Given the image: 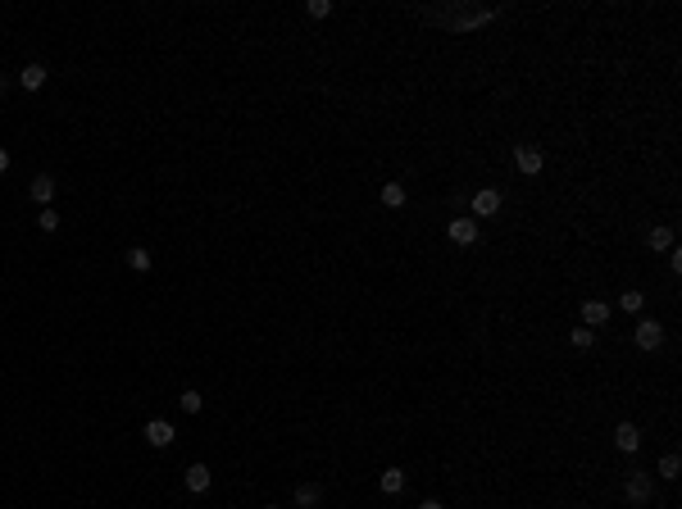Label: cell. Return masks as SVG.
Instances as JSON below:
<instances>
[{"mask_svg":"<svg viewBox=\"0 0 682 509\" xmlns=\"http://www.w3.org/2000/svg\"><path fill=\"white\" fill-rule=\"evenodd\" d=\"M418 19L437 23L441 32H473V28L496 19V9L491 5H473V0H451V5H423Z\"/></svg>","mask_w":682,"mask_h":509,"instance_id":"1","label":"cell"},{"mask_svg":"<svg viewBox=\"0 0 682 509\" xmlns=\"http://www.w3.org/2000/svg\"><path fill=\"white\" fill-rule=\"evenodd\" d=\"M173 437H178V432H173V423H164V418H151V423H146V445H155V450L173 445Z\"/></svg>","mask_w":682,"mask_h":509,"instance_id":"2","label":"cell"},{"mask_svg":"<svg viewBox=\"0 0 682 509\" xmlns=\"http://www.w3.org/2000/svg\"><path fill=\"white\" fill-rule=\"evenodd\" d=\"M623 495H628L632 505H646V500H651V473H628Z\"/></svg>","mask_w":682,"mask_h":509,"instance_id":"3","label":"cell"},{"mask_svg":"<svg viewBox=\"0 0 682 509\" xmlns=\"http://www.w3.org/2000/svg\"><path fill=\"white\" fill-rule=\"evenodd\" d=\"M660 341H664V328H660L655 318H641V323H637V346H641V351H655Z\"/></svg>","mask_w":682,"mask_h":509,"instance_id":"4","label":"cell"},{"mask_svg":"<svg viewBox=\"0 0 682 509\" xmlns=\"http://www.w3.org/2000/svg\"><path fill=\"white\" fill-rule=\"evenodd\" d=\"M451 241L455 246H473L478 241V223L473 218H451Z\"/></svg>","mask_w":682,"mask_h":509,"instance_id":"5","label":"cell"},{"mask_svg":"<svg viewBox=\"0 0 682 509\" xmlns=\"http://www.w3.org/2000/svg\"><path fill=\"white\" fill-rule=\"evenodd\" d=\"M514 164H518V173H541L546 159H541L537 146H518V151H514Z\"/></svg>","mask_w":682,"mask_h":509,"instance_id":"6","label":"cell"},{"mask_svg":"<svg viewBox=\"0 0 682 509\" xmlns=\"http://www.w3.org/2000/svg\"><path fill=\"white\" fill-rule=\"evenodd\" d=\"M496 209H501V191H491V187H482V191H473V214H482V218H491Z\"/></svg>","mask_w":682,"mask_h":509,"instance_id":"7","label":"cell"},{"mask_svg":"<svg viewBox=\"0 0 682 509\" xmlns=\"http://www.w3.org/2000/svg\"><path fill=\"white\" fill-rule=\"evenodd\" d=\"M182 482H187V491L201 495V491H209V482H214V478H209V468H205V464H191L187 473H182Z\"/></svg>","mask_w":682,"mask_h":509,"instance_id":"8","label":"cell"},{"mask_svg":"<svg viewBox=\"0 0 682 509\" xmlns=\"http://www.w3.org/2000/svg\"><path fill=\"white\" fill-rule=\"evenodd\" d=\"M605 318H610V305L605 301H582V323H587V328H601Z\"/></svg>","mask_w":682,"mask_h":509,"instance_id":"9","label":"cell"},{"mask_svg":"<svg viewBox=\"0 0 682 509\" xmlns=\"http://www.w3.org/2000/svg\"><path fill=\"white\" fill-rule=\"evenodd\" d=\"M614 445H618V450H628V455H632V450H637V445H641V432L632 428V423H618V428H614Z\"/></svg>","mask_w":682,"mask_h":509,"instance_id":"10","label":"cell"},{"mask_svg":"<svg viewBox=\"0 0 682 509\" xmlns=\"http://www.w3.org/2000/svg\"><path fill=\"white\" fill-rule=\"evenodd\" d=\"M324 500V487L319 482H305V487H296V509H314Z\"/></svg>","mask_w":682,"mask_h":509,"instance_id":"11","label":"cell"},{"mask_svg":"<svg viewBox=\"0 0 682 509\" xmlns=\"http://www.w3.org/2000/svg\"><path fill=\"white\" fill-rule=\"evenodd\" d=\"M28 196H32L36 205H51V196H55V178H46V173H41V178H36L32 187H28Z\"/></svg>","mask_w":682,"mask_h":509,"instance_id":"12","label":"cell"},{"mask_svg":"<svg viewBox=\"0 0 682 509\" xmlns=\"http://www.w3.org/2000/svg\"><path fill=\"white\" fill-rule=\"evenodd\" d=\"M19 82L28 86V91H41V86H46V69H41V64H28V69L19 73Z\"/></svg>","mask_w":682,"mask_h":509,"instance_id":"13","label":"cell"},{"mask_svg":"<svg viewBox=\"0 0 682 509\" xmlns=\"http://www.w3.org/2000/svg\"><path fill=\"white\" fill-rule=\"evenodd\" d=\"M378 487L387 491V495H396V491H405V473H401V468H387V473L378 478Z\"/></svg>","mask_w":682,"mask_h":509,"instance_id":"14","label":"cell"},{"mask_svg":"<svg viewBox=\"0 0 682 509\" xmlns=\"http://www.w3.org/2000/svg\"><path fill=\"white\" fill-rule=\"evenodd\" d=\"M646 241H651V251H673V232L668 228H651Z\"/></svg>","mask_w":682,"mask_h":509,"instance_id":"15","label":"cell"},{"mask_svg":"<svg viewBox=\"0 0 682 509\" xmlns=\"http://www.w3.org/2000/svg\"><path fill=\"white\" fill-rule=\"evenodd\" d=\"M382 205H391V209L405 205V187H401V182H387V187H382Z\"/></svg>","mask_w":682,"mask_h":509,"instance_id":"16","label":"cell"},{"mask_svg":"<svg viewBox=\"0 0 682 509\" xmlns=\"http://www.w3.org/2000/svg\"><path fill=\"white\" fill-rule=\"evenodd\" d=\"M568 341H573L578 351H591V346H596V332H591V328H573V332H568Z\"/></svg>","mask_w":682,"mask_h":509,"instance_id":"17","label":"cell"},{"mask_svg":"<svg viewBox=\"0 0 682 509\" xmlns=\"http://www.w3.org/2000/svg\"><path fill=\"white\" fill-rule=\"evenodd\" d=\"M128 264H132L136 273H146V268H151V251H146V246H132V251H128Z\"/></svg>","mask_w":682,"mask_h":509,"instance_id":"18","label":"cell"},{"mask_svg":"<svg viewBox=\"0 0 682 509\" xmlns=\"http://www.w3.org/2000/svg\"><path fill=\"white\" fill-rule=\"evenodd\" d=\"M178 405H182V414H201V405H205V400H201V391H182V400H178Z\"/></svg>","mask_w":682,"mask_h":509,"instance_id":"19","label":"cell"},{"mask_svg":"<svg viewBox=\"0 0 682 509\" xmlns=\"http://www.w3.org/2000/svg\"><path fill=\"white\" fill-rule=\"evenodd\" d=\"M36 228H41V232H55V228H59V214H55L51 205H46L41 214H36Z\"/></svg>","mask_w":682,"mask_h":509,"instance_id":"20","label":"cell"},{"mask_svg":"<svg viewBox=\"0 0 682 509\" xmlns=\"http://www.w3.org/2000/svg\"><path fill=\"white\" fill-rule=\"evenodd\" d=\"M618 309H628V314H637V309H641V291H623V296H618Z\"/></svg>","mask_w":682,"mask_h":509,"instance_id":"21","label":"cell"},{"mask_svg":"<svg viewBox=\"0 0 682 509\" xmlns=\"http://www.w3.org/2000/svg\"><path fill=\"white\" fill-rule=\"evenodd\" d=\"M678 468H682V464H678V455H664V459H660V478L673 482V478H678Z\"/></svg>","mask_w":682,"mask_h":509,"instance_id":"22","label":"cell"},{"mask_svg":"<svg viewBox=\"0 0 682 509\" xmlns=\"http://www.w3.org/2000/svg\"><path fill=\"white\" fill-rule=\"evenodd\" d=\"M305 9H309V19H328L332 14V0H309Z\"/></svg>","mask_w":682,"mask_h":509,"instance_id":"23","label":"cell"},{"mask_svg":"<svg viewBox=\"0 0 682 509\" xmlns=\"http://www.w3.org/2000/svg\"><path fill=\"white\" fill-rule=\"evenodd\" d=\"M0 173H9V151L0 146Z\"/></svg>","mask_w":682,"mask_h":509,"instance_id":"24","label":"cell"},{"mask_svg":"<svg viewBox=\"0 0 682 509\" xmlns=\"http://www.w3.org/2000/svg\"><path fill=\"white\" fill-rule=\"evenodd\" d=\"M418 509H441V500H423V505H418Z\"/></svg>","mask_w":682,"mask_h":509,"instance_id":"25","label":"cell"},{"mask_svg":"<svg viewBox=\"0 0 682 509\" xmlns=\"http://www.w3.org/2000/svg\"><path fill=\"white\" fill-rule=\"evenodd\" d=\"M269 509H278V505H269Z\"/></svg>","mask_w":682,"mask_h":509,"instance_id":"26","label":"cell"}]
</instances>
